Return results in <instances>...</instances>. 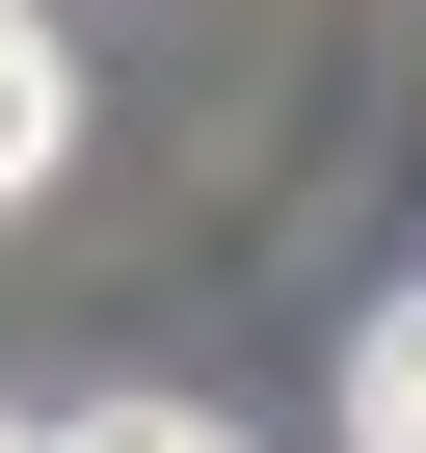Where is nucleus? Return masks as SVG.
I'll return each mask as SVG.
<instances>
[{"mask_svg":"<svg viewBox=\"0 0 426 453\" xmlns=\"http://www.w3.org/2000/svg\"><path fill=\"white\" fill-rule=\"evenodd\" d=\"M54 134H80V81H54V27H27V0H0V213L54 187Z\"/></svg>","mask_w":426,"mask_h":453,"instance_id":"nucleus-1","label":"nucleus"},{"mask_svg":"<svg viewBox=\"0 0 426 453\" xmlns=\"http://www.w3.org/2000/svg\"><path fill=\"white\" fill-rule=\"evenodd\" d=\"M346 426H373V453H426V294H399V320L346 347Z\"/></svg>","mask_w":426,"mask_h":453,"instance_id":"nucleus-2","label":"nucleus"},{"mask_svg":"<svg viewBox=\"0 0 426 453\" xmlns=\"http://www.w3.org/2000/svg\"><path fill=\"white\" fill-rule=\"evenodd\" d=\"M27 453H240L213 400H80V426H27Z\"/></svg>","mask_w":426,"mask_h":453,"instance_id":"nucleus-3","label":"nucleus"},{"mask_svg":"<svg viewBox=\"0 0 426 453\" xmlns=\"http://www.w3.org/2000/svg\"><path fill=\"white\" fill-rule=\"evenodd\" d=\"M0 453H27V426H0Z\"/></svg>","mask_w":426,"mask_h":453,"instance_id":"nucleus-4","label":"nucleus"}]
</instances>
